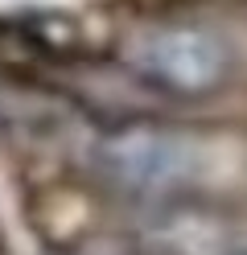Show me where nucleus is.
Returning <instances> with one entry per match:
<instances>
[{"mask_svg":"<svg viewBox=\"0 0 247 255\" xmlns=\"http://www.w3.org/2000/svg\"><path fill=\"white\" fill-rule=\"evenodd\" d=\"M95 169L132 198H177L198 181V144L169 124L128 120L95 140Z\"/></svg>","mask_w":247,"mask_h":255,"instance_id":"nucleus-1","label":"nucleus"},{"mask_svg":"<svg viewBox=\"0 0 247 255\" xmlns=\"http://www.w3.org/2000/svg\"><path fill=\"white\" fill-rule=\"evenodd\" d=\"M124 66L173 99H206L231 78V45L206 25H153L128 41Z\"/></svg>","mask_w":247,"mask_h":255,"instance_id":"nucleus-2","label":"nucleus"},{"mask_svg":"<svg viewBox=\"0 0 247 255\" xmlns=\"http://www.w3.org/2000/svg\"><path fill=\"white\" fill-rule=\"evenodd\" d=\"M243 255H247V251H243Z\"/></svg>","mask_w":247,"mask_h":255,"instance_id":"nucleus-3","label":"nucleus"}]
</instances>
